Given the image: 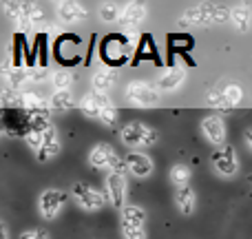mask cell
Returning <instances> with one entry per match:
<instances>
[{
    "instance_id": "25",
    "label": "cell",
    "mask_w": 252,
    "mask_h": 239,
    "mask_svg": "<svg viewBox=\"0 0 252 239\" xmlns=\"http://www.w3.org/2000/svg\"><path fill=\"white\" fill-rule=\"evenodd\" d=\"M97 16L104 22H118L120 16H122V7L115 2H102L100 7H97Z\"/></svg>"
},
{
    "instance_id": "13",
    "label": "cell",
    "mask_w": 252,
    "mask_h": 239,
    "mask_svg": "<svg viewBox=\"0 0 252 239\" xmlns=\"http://www.w3.org/2000/svg\"><path fill=\"white\" fill-rule=\"evenodd\" d=\"M146 20V4L142 2H128L122 7V16H120L118 25L122 29H135Z\"/></svg>"
},
{
    "instance_id": "10",
    "label": "cell",
    "mask_w": 252,
    "mask_h": 239,
    "mask_svg": "<svg viewBox=\"0 0 252 239\" xmlns=\"http://www.w3.org/2000/svg\"><path fill=\"white\" fill-rule=\"evenodd\" d=\"M215 171H217L221 177H235L237 171H239V157H237V151L232 146H221L219 153L213 160Z\"/></svg>"
},
{
    "instance_id": "22",
    "label": "cell",
    "mask_w": 252,
    "mask_h": 239,
    "mask_svg": "<svg viewBox=\"0 0 252 239\" xmlns=\"http://www.w3.org/2000/svg\"><path fill=\"white\" fill-rule=\"evenodd\" d=\"M51 104V111H58V113H64V111L73 109V98H71V91H56L49 100Z\"/></svg>"
},
{
    "instance_id": "17",
    "label": "cell",
    "mask_w": 252,
    "mask_h": 239,
    "mask_svg": "<svg viewBox=\"0 0 252 239\" xmlns=\"http://www.w3.org/2000/svg\"><path fill=\"white\" fill-rule=\"evenodd\" d=\"M60 148H62V144H60V137H58L56 126H49V129L44 131V144L35 157H38V162H49L60 153Z\"/></svg>"
},
{
    "instance_id": "1",
    "label": "cell",
    "mask_w": 252,
    "mask_h": 239,
    "mask_svg": "<svg viewBox=\"0 0 252 239\" xmlns=\"http://www.w3.org/2000/svg\"><path fill=\"white\" fill-rule=\"evenodd\" d=\"M230 20V9L219 7V4L201 2L195 7H188L179 18L182 27H208V25H223Z\"/></svg>"
},
{
    "instance_id": "9",
    "label": "cell",
    "mask_w": 252,
    "mask_h": 239,
    "mask_svg": "<svg viewBox=\"0 0 252 239\" xmlns=\"http://www.w3.org/2000/svg\"><path fill=\"white\" fill-rule=\"evenodd\" d=\"M201 135L206 137V142H210L213 146H226V122L219 115H206L199 124Z\"/></svg>"
},
{
    "instance_id": "21",
    "label": "cell",
    "mask_w": 252,
    "mask_h": 239,
    "mask_svg": "<svg viewBox=\"0 0 252 239\" xmlns=\"http://www.w3.org/2000/svg\"><path fill=\"white\" fill-rule=\"evenodd\" d=\"M144 222H146V210L142 206H124L122 208V224H128V226H142L144 228Z\"/></svg>"
},
{
    "instance_id": "34",
    "label": "cell",
    "mask_w": 252,
    "mask_h": 239,
    "mask_svg": "<svg viewBox=\"0 0 252 239\" xmlns=\"http://www.w3.org/2000/svg\"><path fill=\"white\" fill-rule=\"evenodd\" d=\"M2 239H9V228H7V224H2Z\"/></svg>"
},
{
    "instance_id": "3",
    "label": "cell",
    "mask_w": 252,
    "mask_h": 239,
    "mask_svg": "<svg viewBox=\"0 0 252 239\" xmlns=\"http://www.w3.org/2000/svg\"><path fill=\"white\" fill-rule=\"evenodd\" d=\"M124 96L128 104L137 109H153L159 104V89L144 80H130L124 89Z\"/></svg>"
},
{
    "instance_id": "14",
    "label": "cell",
    "mask_w": 252,
    "mask_h": 239,
    "mask_svg": "<svg viewBox=\"0 0 252 239\" xmlns=\"http://www.w3.org/2000/svg\"><path fill=\"white\" fill-rule=\"evenodd\" d=\"M184 80H186V69H184V67H179V65L168 67V69H164V73L159 75V80H157V89L164 93L177 91L184 84Z\"/></svg>"
},
{
    "instance_id": "18",
    "label": "cell",
    "mask_w": 252,
    "mask_h": 239,
    "mask_svg": "<svg viewBox=\"0 0 252 239\" xmlns=\"http://www.w3.org/2000/svg\"><path fill=\"white\" fill-rule=\"evenodd\" d=\"M175 206L182 215L190 217L197 208V195L190 186H184V188H175Z\"/></svg>"
},
{
    "instance_id": "23",
    "label": "cell",
    "mask_w": 252,
    "mask_h": 239,
    "mask_svg": "<svg viewBox=\"0 0 252 239\" xmlns=\"http://www.w3.org/2000/svg\"><path fill=\"white\" fill-rule=\"evenodd\" d=\"M44 20H47V11H44L40 4L25 2V22H27V27H31V25H42Z\"/></svg>"
},
{
    "instance_id": "29",
    "label": "cell",
    "mask_w": 252,
    "mask_h": 239,
    "mask_svg": "<svg viewBox=\"0 0 252 239\" xmlns=\"http://www.w3.org/2000/svg\"><path fill=\"white\" fill-rule=\"evenodd\" d=\"M25 142H27V146H29L35 155H38L40 148H42V144H44V133H40V131H27V133H25Z\"/></svg>"
},
{
    "instance_id": "12",
    "label": "cell",
    "mask_w": 252,
    "mask_h": 239,
    "mask_svg": "<svg viewBox=\"0 0 252 239\" xmlns=\"http://www.w3.org/2000/svg\"><path fill=\"white\" fill-rule=\"evenodd\" d=\"M20 109L27 111L29 118H49V113H51L49 100H42L40 96L29 93V91L20 93Z\"/></svg>"
},
{
    "instance_id": "16",
    "label": "cell",
    "mask_w": 252,
    "mask_h": 239,
    "mask_svg": "<svg viewBox=\"0 0 252 239\" xmlns=\"http://www.w3.org/2000/svg\"><path fill=\"white\" fill-rule=\"evenodd\" d=\"M115 82H118V73H115L113 69H109V67H102V69H97L91 78L93 93H97V96H106V93L115 87Z\"/></svg>"
},
{
    "instance_id": "24",
    "label": "cell",
    "mask_w": 252,
    "mask_h": 239,
    "mask_svg": "<svg viewBox=\"0 0 252 239\" xmlns=\"http://www.w3.org/2000/svg\"><path fill=\"white\" fill-rule=\"evenodd\" d=\"M71 82H73V75H71V71H66V69H60L51 75L53 93L56 91H71Z\"/></svg>"
},
{
    "instance_id": "11",
    "label": "cell",
    "mask_w": 252,
    "mask_h": 239,
    "mask_svg": "<svg viewBox=\"0 0 252 239\" xmlns=\"http://www.w3.org/2000/svg\"><path fill=\"white\" fill-rule=\"evenodd\" d=\"M124 162H126V169H128V173L135 175V177H139V179L151 177L153 171H155V164H153V160L146 155V153H142V151L126 153Z\"/></svg>"
},
{
    "instance_id": "31",
    "label": "cell",
    "mask_w": 252,
    "mask_h": 239,
    "mask_svg": "<svg viewBox=\"0 0 252 239\" xmlns=\"http://www.w3.org/2000/svg\"><path fill=\"white\" fill-rule=\"evenodd\" d=\"M2 104L4 106H20V93L4 87L2 89Z\"/></svg>"
},
{
    "instance_id": "7",
    "label": "cell",
    "mask_w": 252,
    "mask_h": 239,
    "mask_svg": "<svg viewBox=\"0 0 252 239\" xmlns=\"http://www.w3.org/2000/svg\"><path fill=\"white\" fill-rule=\"evenodd\" d=\"M69 200V193L60 191V188H47L40 193L38 197V210L44 219H56L58 213L62 210V206Z\"/></svg>"
},
{
    "instance_id": "8",
    "label": "cell",
    "mask_w": 252,
    "mask_h": 239,
    "mask_svg": "<svg viewBox=\"0 0 252 239\" xmlns=\"http://www.w3.org/2000/svg\"><path fill=\"white\" fill-rule=\"evenodd\" d=\"M120 157L118 153H115V148L111 146V144L106 142H100L95 144V146L89 151V164L93 166V169H106V171H113L115 166L120 164Z\"/></svg>"
},
{
    "instance_id": "4",
    "label": "cell",
    "mask_w": 252,
    "mask_h": 239,
    "mask_svg": "<svg viewBox=\"0 0 252 239\" xmlns=\"http://www.w3.org/2000/svg\"><path fill=\"white\" fill-rule=\"evenodd\" d=\"M120 139L130 148H148L155 146L159 133L153 126L144 124V122H128L122 131H120Z\"/></svg>"
},
{
    "instance_id": "28",
    "label": "cell",
    "mask_w": 252,
    "mask_h": 239,
    "mask_svg": "<svg viewBox=\"0 0 252 239\" xmlns=\"http://www.w3.org/2000/svg\"><path fill=\"white\" fill-rule=\"evenodd\" d=\"M206 102H208V106L219 109V111H230L232 109V104L228 102V98L223 96V91H210L208 96H206Z\"/></svg>"
},
{
    "instance_id": "33",
    "label": "cell",
    "mask_w": 252,
    "mask_h": 239,
    "mask_svg": "<svg viewBox=\"0 0 252 239\" xmlns=\"http://www.w3.org/2000/svg\"><path fill=\"white\" fill-rule=\"evenodd\" d=\"M244 144H246V148H248V151L252 153V129H248L244 133Z\"/></svg>"
},
{
    "instance_id": "2",
    "label": "cell",
    "mask_w": 252,
    "mask_h": 239,
    "mask_svg": "<svg viewBox=\"0 0 252 239\" xmlns=\"http://www.w3.org/2000/svg\"><path fill=\"white\" fill-rule=\"evenodd\" d=\"M78 109L82 115L93 120H100L104 126H115L118 124V109L111 104L106 96H97V93H87L82 100L78 102Z\"/></svg>"
},
{
    "instance_id": "6",
    "label": "cell",
    "mask_w": 252,
    "mask_h": 239,
    "mask_svg": "<svg viewBox=\"0 0 252 239\" xmlns=\"http://www.w3.org/2000/svg\"><path fill=\"white\" fill-rule=\"evenodd\" d=\"M126 188H128L126 175L115 173V171H109V173H106V177H104V197H106V204L113 206V208H124Z\"/></svg>"
},
{
    "instance_id": "19",
    "label": "cell",
    "mask_w": 252,
    "mask_h": 239,
    "mask_svg": "<svg viewBox=\"0 0 252 239\" xmlns=\"http://www.w3.org/2000/svg\"><path fill=\"white\" fill-rule=\"evenodd\" d=\"M230 20L235 22V27L241 31V34H248L250 25H252V11L248 4H235L230 9Z\"/></svg>"
},
{
    "instance_id": "27",
    "label": "cell",
    "mask_w": 252,
    "mask_h": 239,
    "mask_svg": "<svg viewBox=\"0 0 252 239\" xmlns=\"http://www.w3.org/2000/svg\"><path fill=\"white\" fill-rule=\"evenodd\" d=\"M223 96L228 98V102H230L232 109H235V106H239L241 102H244V89L237 82H228L226 87H223Z\"/></svg>"
},
{
    "instance_id": "15",
    "label": "cell",
    "mask_w": 252,
    "mask_h": 239,
    "mask_svg": "<svg viewBox=\"0 0 252 239\" xmlns=\"http://www.w3.org/2000/svg\"><path fill=\"white\" fill-rule=\"evenodd\" d=\"M56 13L66 25H75V22H82L84 18H87V9L80 2H73V0H62V2H58Z\"/></svg>"
},
{
    "instance_id": "5",
    "label": "cell",
    "mask_w": 252,
    "mask_h": 239,
    "mask_svg": "<svg viewBox=\"0 0 252 239\" xmlns=\"http://www.w3.org/2000/svg\"><path fill=\"white\" fill-rule=\"evenodd\" d=\"M71 195H73V200L78 202L80 208L84 210H100L102 206L106 204V197L102 191H97V188H93L91 184H84V182H75L73 186H71Z\"/></svg>"
},
{
    "instance_id": "30",
    "label": "cell",
    "mask_w": 252,
    "mask_h": 239,
    "mask_svg": "<svg viewBox=\"0 0 252 239\" xmlns=\"http://www.w3.org/2000/svg\"><path fill=\"white\" fill-rule=\"evenodd\" d=\"M122 237L124 239H146V231L142 226H128L122 224Z\"/></svg>"
},
{
    "instance_id": "26",
    "label": "cell",
    "mask_w": 252,
    "mask_h": 239,
    "mask_svg": "<svg viewBox=\"0 0 252 239\" xmlns=\"http://www.w3.org/2000/svg\"><path fill=\"white\" fill-rule=\"evenodd\" d=\"M2 9L13 22L27 27V22H25V2H2Z\"/></svg>"
},
{
    "instance_id": "20",
    "label": "cell",
    "mask_w": 252,
    "mask_h": 239,
    "mask_svg": "<svg viewBox=\"0 0 252 239\" xmlns=\"http://www.w3.org/2000/svg\"><path fill=\"white\" fill-rule=\"evenodd\" d=\"M170 184L175 188H184V186H190V177H192V171L188 169L186 164H173L170 166Z\"/></svg>"
},
{
    "instance_id": "32",
    "label": "cell",
    "mask_w": 252,
    "mask_h": 239,
    "mask_svg": "<svg viewBox=\"0 0 252 239\" xmlns=\"http://www.w3.org/2000/svg\"><path fill=\"white\" fill-rule=\"evenodd\" d=\"M20 239H51L49 233L44 228H29V231H22Z\"/></svg>"
}]
</instances>
